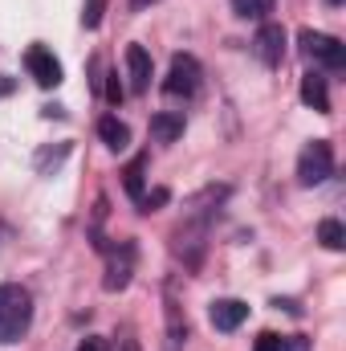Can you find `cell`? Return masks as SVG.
Here are the masks:
<instances>
[{
	"label": "cell",
	"instance_id": "obj_1",
	"mask_svg": "<svg viewBox=\"0 0 346 351\" xmlns=\"http://www.w3.org/2000/svg\"><path fill=\"white\" fill-rule=\"evenodd\" d=\"M33 323V298L25 286L4 282L0 286V343H16Z\"/></svg>",
	"mask_w": 346,
	"mask_h": 351
},
{
	"label": "cell",
	"instance_id": "obj_2",
	"mask_svg": "<svg viewBox=\"0 0 346 351\" xmlns=\"http://www.w3.org/2000/svg\"><path fill=\"white\" fill-rule=\"evenodd\" d=\"M204 237H208V213H200V217H191V221H183V225L175 229L172 250H175V258L187 265V269H200L204 245H208Z\"/></svg>",
	"mask_w": 346,
	"mask_h": 351
},
{
	"label": "cell",
	"instance_id": "obj_3",
	"mask_svg": "<svg viewBox=\"0 0 346 351\" xmlns=\"http://www.w3.org/2000/svg\"><path fill=\"white\" fill-rule=\"evenodd\" d=\"M330 172H334V147L326 139L306 143V152L297 156V180L306 188H318L322 180H330Z\"/></svg>",
	"mask_w": 346,
	"mask_h": 351
},
{
	"label": "cell",
	"instance_id": "obj_4",
	"mask_svg": "<svg viewBox=\"0 0 346 351\" xmlns=\"http://www.w3.org/2000/svg\"><path fill=\"white\" fill-rule=\"evenodd\" d=\"M200 62L191 58V53H175L172 58V70H168V78H163V90L172 94V98H191L196 90H200Z\"/></svg>",
	"mask_w": 346,
	"mask_h": 351
},
{
	"label": "cell",
	"instance_id": "obj_5",
	"mask_svg": "<svg viewBox=\"0 0 346 351\" xmlns=\"http://www.w3.org/2000/svg\"><path fill=\"white\" fill-rule=\"evenodd\" d=\"M302 49H306V58H314V62H322V66H330V70H343L346 66V45L338 37H330V33L306 29V33H302Z\"/></svg>",
	"mask_w": 346,
	"mask_h": 351
},
{
	"label": "cell",
	"instance_id": "obj_6",
	"mask_svg": "<svg viewBox=\"0 0 346 351\" xmlns=\"http://www.w3.org/2000/svg\"><path fill=\"white\" fill-rule=\"evenodd\" d=\"M25 66H29V74H33V82L41 90H53L62 86V62L45 49V45H33L29 53H25Z\"/></svg>",
	"mask_w": 346,
	"mask_h": 351
},
{
	"label": "cell",
	"instance_id": "obj_7",
	"mask_svg": "<svg viewBox=\"0 0 346 351\" xmlns=\"http://www.w3.org/2000/svg\"><path fill=\"white\" fill-rule=\"evenodd\" d=\"M257 58L265 66H281V58H285V29L281 25H273V21H265L257 29Z\"/></svg>",
	"mask_w": 346,
	"mask_h": 351
},
{
	"label": "cell",
	"instance_id": "obj_8",
	"mask_svg": "<svg viewBox=\"0 0 346 351\" xmlns=\"http://www.w3.org/2000/svg\"><path fill=\"white\" fill-rule=\"evenodd\" d=\"M208 319H212L216 331H237V327L249 319V306H245L241 298H216V302L208 306Z\"/></svg>",
	"mask_w": 346,
	"mask_h": 351
},
{
	"label": "cell",
	"instance_id": "obj_9",
	"mask_svg": "<svg viewBox=\"0 0 346 351\" xmlns=\"http://www.w3.org/2000/svg\"><path fill=\"white\" fill-rule=\"evenodd\" d=\"M127 74H131V90L135 94H143V90L151 86L155 70H151V53L143 45H127Z\"/></svg>",
	"mask_w": 346,
	"mask_h": 351
},
{
	"label": "cell",
	"instance_id": "obj_10",
	"mask_svg": "<svg viewBox=\"0 0 346 351\" xmlns=\"http://www.w3.org/2000/svg\"><path fill=\"white\" fill-rule=\"evenodd\" d=\"M131 265H135V245L127 241L122 245V258H114L110 269H106V278H102V286L114 294V290H127V282H131Z\"/></svg>",
	"mask_w": 346,
	"mask_h": 351
},
{
	"label": "cell",
	"instance_id": "obj_11",
	"mask_svg": "<svg viewBox=\"0 0 346 351\" xmlns=\"http://www.w3.org/2000/svg\"><path fill=\"white\" fill-rule=\"evenodd\" d=\"M302 102L314 106L318 114H330V94H326V78L322 74H306L302 78Z\"/></svg>",
	"mask_w": 346,
	"mask_h": 351
},
{
	"label": "cell",
	"instance_id": "obj_12",
	"mask_svg": "<svg viewBox=\"0 0 346 351\" xmlns=\"http://www.w3.org/2000/svg\"><path fill=\"white\" fill-rule=\"evenodd\" d=\"M151 135H155L159 143H175V139L183 135V114H175V110L151 114Z\"/></svg>",
	"mask_w": 346,
	"mask_h": 351
},
{
	"label": "cell",
	"instance_id": "obj_13",
	"mask_svg": "<svg viewBox=\"0 0 346 351\" xmlns=\"http://www.w3.org/2000/svg\"><path fill=\"white\" fill-rule=\"evenodd\" d=\"M98 135H102V143H106L110 152H127V147H131V131H127V123H118L114 114H106V119L98 123Z\"/></svg>",
	"mask_w": 346,
	"mask_h": 351
},
{
	"label": "cell",
	"instance_id": "obj_14",
	"mask_svg": "<svg viewBox=\"0 0 346 351\" xmlns=\"http://www.w3.org/2000/svg\"><path fill=\"white\" fill-rule=\"evenodd\" d=\"M143 172H147V156H135L131 164H127V172H122V188H127V196L139 204V196L147 192L143 188Z\"/></svg>",
	"mask_w": 346,
	"mask_h": 351
},
{
	"label": "cell",
	"instance_id": "obj_15",
	"mask_svg": "<svg viewBox=\"0 0 346 351\" xmlns=\"http://www.w3.org/2000/svg\"><path fill=\"white\" fill-rule=\"evenodd\" d=\"M318 241H322L326 250H334V254H338V250H346V229L338 225V221H330V217H326V221L318 225Z\"/></svg>",
	"mask_w": 346,
	"mask_h": 351
},
{
	"label": "cell",
	"instance_id": "obj_16",
	"mask_svg": "<svg viewBox=\"0 0 346 351\" xmlns=\"http://www.w3.org/2000/svg\"><path fill=\"white\" fill-rule=\"evenodd\" d=\"M232 12L245 16V21H269L273 0H232Z\"/></svg>",
	"mask_w": 346,
	"mask_h": 351
},
{
	"label": "cell",
	"instance_id": "obj_17",
	"mask_svg": "<svg viewBox=\"0 0 346 351\" xmlns=\"http://www.w3.org/2000/svg\"><path fill=\"white\" fill-rule=\"evenodd\" d=\"M159 204H168V188H155V192H143L139 196V213H155Z\"/></svg>",
	"mask_w": 346,
	"mask_h": 351
},
{
	"label": "cell",
	"instance_id": "obj_18",
	"mask_svg": "<svg viewBox=\"0 0 346 351\" xmlns=\"http://www.w3.org/2000/svg\"><path fill=\"white\" fill-rule=\"evenodd\" d=\"M102 8H106V0H86V12H82V25H86V29H98Z\"/></svg>",
	"mask_w": 346,
	"mask_h": 351
},
{
	"label": "cell",
	"instance_id": "obj_19",
	"mask_svg": "<svg viewBox=\"0 0 346 351\" xmlns=\"http://www.w3.org/2000/svg\"><path fill=\"white\" fill-rule=\"evenodd\" d=\"M122 94H127V90H122V82H118V74H110V82H106V102H114V106H118V102H122Z\"/></svg>",
	"mask_w": 346,
	"mask_h": 351
},
{
	"label": "cell",
	"instance_id": "obj_20",
	"mask_svg": "<svg viewBox=\"0 0 346 351\" xmlns=\"http://www.w3.org/2000/svg\"><path fill=\"white\" fill-rule=\"evenodd\" d=\"M253 351H281V339L265 331V335H257V348H253Z\"/></svg>",
	"mask_w": 346,
	"mask_h": 351
},
{
	"label": "cell",
	"instance_id": "obj_21",
	"mask_svg": "<svg viewBox=\"0 0 346 351\" xmlns=\"http://www.w3.org/2000/svg\"><path fill=\"white\" fill-rule=\"evenodd\" d=\"M78 351H110V348H106V339H94V335H90V339L78 343Z\"/></svg>",
	"mask_w": 346,
	"mask_h": 351
},
{
	"label": "cell",
	"instance_id": "obj_22",
	"mask_svg": "<svg viewBox=\"0 0 346 351\" xmlns=\"http://www.w3.org/2000/svg\"><path fill=\"white\" fill-rule=\"evenodd\" d=\"M310 343L302 339V335H293V339H281V351H306Z\"/></svg>",
	"mask_w": 346,
	"mask_h": 351
},
{
	"label": "cell",
	"instance_id": "obj_23",
	"mask_svg": "<svg viewBox=\"0 0 346 351\" xmlns=\"http://www.w3.org/2000/svg\"><path fill=\"white\" fill-rule=\"evenodd\" d=\"M151 4H159V0H131V12H143V8H151Z\"/></svg>",
	"mask_w": 346,
	"mask_h": 351
},
{
	"label": "cell",
	"instance_id": "obj_24",
	"mask_svg": "<svg viewBox=\"0 0 346 351\" xmlns=\"http://www.w3.org/2000/svg\"><path fill=\"white\" fill-rule=\"evenodd\" d=\"M0 94H12V78L8 74H0Z\"/></svg>",
	"mask_w": 346,
	"mask_h": 351
},
{
	"label": "cell",
	"instance_id": "obj_25",
	"mask_svg": "<svg viewBox=\"0 0 346 351\" xmlns=\"http://www.w3.org/2000/svg\"><path fill=\"white\" fill-rule=\"evenodd\" d=\"M122 351H139V348H135V339H131V335H122Z\"/></svg>",
	"mask_w": 346,
	"mask_h": 351
},
{
	"label": "cell",
	"instance_id": "obj_26",
	"mask_svg": "<svg viewBox=\"0 0 346 351\" xmlns=\"http://www.w3.org/2000/svg\"><path fill=\"white\" fill-rule=\"evenodd\" d=\"M326 4H334V8H338V4H343V0H326Z\"/></svg>",
	"mask_w": 346,
	"mask_h": 351
}]
</instances>
